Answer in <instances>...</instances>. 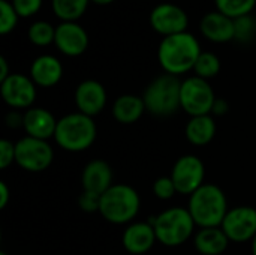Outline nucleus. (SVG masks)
<instances>
[{"instance_id":"obj_1","label":"nucleus","mask_w":256,"mask_h":255,"mask_svg":"<svg viewBox=\"0 0 256 255\" xmlns=\"http://www.w3.org/2000/svg\"><path fill=\"white\" fill-rule=\"evenodd\" d=\"M202 53L200 41L189 32L162 38L158 47V60L165 74L180 77L194 71Z\"/></svg>"},{"instance_id":"obj_2","label":"nucleus","mask_w":256,"mask_h":255,"mask_svg":"<svg viewBox=\"0 0 256 255\" xmlns=\"http://www.w3.org/2000/svg\"><path fill=\"white\" fill-rule=\"evenodd\" d=\"M188 210L198 227L210 228L220 227L230 209L225 192L218 185L204 183L190 195Z\"/></svg>"},{"instance_id":"obj_3","label":"nucleus","mask_w":256,"mask_h":255,"mask_svg":"<svg viewBox=\"0 0 256 255\" xmlns=\"http://www.w3.org/2000/svg\"><path fill=\"white\" fill-rule=\"evenodd\" d=\"M98 137V128L93 117L80 111L63 116L57 122L54 140L68 152H84L93 146Z\"/></svg>"},{"instance_id":"obj_4","label":"nucleus","mask_w":256,"mask_h":255,"mask_svg":"<svg viewBox=\"0 0 256 255\" xmlns=\"http://www.w3.org/2000/svg\"><path fill=\"white\" fill-rule=\"evenodd\" d=\"M141 200L136 192L129 185L118 183L112 185L108 191L100 195L99 213L104 219L111 224H129L140 212Z\"/></svg>"},{"instance_id":"obj_5","label":"nucleus","mask_w":256,"mask_h":255,"mask_svg":"<svg viewBox=\"0 0 256 255\" xmlns=\"http://www.w3.org/2000/svg\"><path fill=\"white\" fill-rule=\"evenodd\" d=\"M182 81L176 75L162 74L156 77L146 89L142 99L146 110L158 117H168L182 108L180 104Z\"/></svg>"},{"instance_id":"obj_6","label":"nucleus","mask_w":256,"mask_h":255,"mask_svg":"<svg viewBox=\"0 0 256 255\" xmlns=\"http://www.w3.org/2000/svg\"><path fill=\"white\" fill-rule=\"evenodd\" d=\"M156 239L159 243L168 248L180 246L186 243L195 230V221L188 209L171 207L164 210L153 219Z\"/></svg>"},{"instance_id":"obj_7","label":"nucleus","mask_w":256,"mask_h":255,"mask_svg":"<svg viewBox=\"0 0 256 255\" xmlns=\"http://www.w3.org/2000/svg\"><path fill=\"white\" fill-rule=\"evenodd\" d=\"M216 99L214 90L207 80L194 75L182 81L180 104L182 110L190 117L212 114Z\"/></svg>"},{"instance_id":"obj_8","label":"nucleus","mask_w":256,"mask_h":255,"mask_svg":"<svg viewBox=\"0 0 256 255\" xmlns=\"http://www.w3.org/2000/svg\"><path fill=\"white\" fill-rule=\"evenodd\" d=\"M54 150L46 140L26 135L15 143V164L28 173H40L52 164Z\"/></svg>"},{"instance_id":"obj_9","label":"nucleus","mask_w":256,"mask_h":255,"mask_svg":"<svg viewBox=\"0 0 256 255\" xmlns=\"http://www.w3.org/2000/svg\"><path fill=\"white\" fill-rule=\"evenodd\" d=\"M171 179L177 188V192L192 195L204 185L206 165L195 155H184L178 158L172 167Z\"/></svg>"},{"instance_id":"obj_10","label":"nucleus","mask_w":256,"mask_h":255,"mask_svg":"<svg viewBox=\"0 0 256 255\" xmlns=\"http://www.w3.org/2000/svg\"><path fill=\"white\" fill-rule=\"evenodd\" d=\"M152 29L164 38L188 32L189 17L186 11L174 3L156 5L148 17Z\"/></svg>"},{"instance_id":"obj_11","label":"nucleus","mask_w":256,"mask_h":255,"mask_svg":"<svg viewBox=\"0 0 256 255\" xmlns=\"http://www.w3.org/2000/svg\"><path fill=\"white\" fill-rule=\"evenodd\" d=\"M222 230L231 242L243 243L256 236V209L252 206H238L228 210Z\"/></svg>"},{"instance_id":"obj_12","label":"nucleus","mask_w":256,"mask_h":255,"mask_svg":"<svg viewBox=\"0 0 256 255\" xmlns=\"http://www.w3.org/2000/svg\"><path fill=\"white\" fill-rule=\"evenodd\" d=\"M36 87L33 80L22 74H10L0 83L2 98L14 110L32 108L36 101Z\"/></svg>"},{"instance_id":"obj_13","label":"nucleus","mask_w":256,"mask_h":255,"mask_svg":"<svg viewBox=\"0 0 256 255\" xmlns=\"http://www.w3.org/2000/svg\"><path fill=\"white\" fill-rule=\"evenodd\" d=\"M88 42V33L76 21H60V24L56 26L54 45L62 54L68 57H78L86 53Z\"/></svg>"},{"instance_id":"obj_14","label":"nucleus","mask_w":256,"mask_h":255,"mask_svg":"<svg viewBox=\"0 0 256 255\" xmlns=\"http://www.w3.org/2000/svg\"><path fill=\"white\" fill-rule=\"evenodd\" d=\"M106 90L96 80H84L76 86L75 104L80 113L86 116H98L106 105Z\"/></svg>"},{"instance_id":"obj_15","label":"nucleus","mask_w":256,"mask_h":255,"mask_svg":"<svg viewBox=\"0 0 256 255\" xmlns=\"http://www.w3.org/2000/svg\"><path fill=\"white\" fill-rule=\"evenodd\" d=\"M201 35L216 44H225L236 38L234 20L219 11L206 14L200 21Z\"/></svg>"},{"instance_id":"obj_16","label":"nucleus","mask_w":256,"mask_h":255,"mask_svg":"<svg viewBox=\"0 0 256 255\" xmlns=\"http://www.w3.org/2000/svg\"><path fill=\"white\" fill-rule=\"evenodd\" d=\"M56 117L51 111L42 107H32L24 113L22 117V128L28 137L39 138V140H50L54 138L56 128H57Z\"/></svg>"},{"instance_id":"obj_17","label":"nucleus","mask_w":256,"mask_h":255,"mask_svg":"<svg viewBox=\"0 0 256 255\" xmlns=\"http://www.w3.org/2000/svg\"><path fill=\"white\" fill-rule=\"evenodd\" d=\"M28 77L38 87H54L63 77V65L56 56L42 54L32 62Z\"/></svg>"},{"instance_id":"obj_18","label":"nucleus","mask_w":256,"mask_h":255,"mask_svg":"<svg viewBox=\"0 0 256 255\" xmlns=\"http://www.w3.org/2000/svg\"><path fill=\"white\" fill-rule=\"evenodd\" d=\"M156 233L152 222H134L123 233V246L129 254L141 255L148 252L154 242Z\"/></svg>"},{"instance_id":"obj_19","label":"nucleus","mask_w":256,"mask_h":255,"mask_svg":"<svg viewBox=\"0 0 256 255\" xmlns=\"http://www.w3.org/2000/svg\"><path fill=\"white\" fill-rule=\"evenodd\" d=\"M81 183H82L84 191L102 195L105 191H108L114 185L112 170L110 164L102 159L90 161L82 170Z\"/></svg>"},{"instance_id":"obj_20","label":"nucleus","mask_w":256,"mask_h":255,"mask_svg":"<svg viewBox=\"0 0 256 255\" xmlns=\"http://www.w3.org/2000/svg\"><path fill=\"white\" fill-rule=\"evenodd\" d=\"M230 242L231 240L222 227L201 228L194 237L195 248L201 255H222L226 251Z\"/></svg>"},{"instance_id":"obj_21","label":"nucleus","mask_w":256,"mask_h":255,"mask_svg":"<svg viewBox=\"0 0 256 255\" xmlns=\"http://www.w3.org/2000/svg\"><path fill=\"white\" fill-rule=\"evenodd\" d=\"M144 111H147L144 99L136 95H122L112 104V116L122 125H132L138 122Z\"/></svg>"},{"instance_id":"obj_22","label":"nucleus","mask_w":256,"mask_h":255,"mask_svg":"<svg viewBox=\"0 0 256 255\" xmlns=\"http://www.w3.org/2000/svg\"><path fill=\"white\" fill-rule=\"evenodd\" d=\"M186 138L194 146H207L216 135V122L212 114L190 117L184 128Z\"/></svg>"},{"instance_id":"obj_23","label":"nucleus","mask_w":256,"mask_h":255,"mask_svg":"<svg viewBox=\"0 0 256 255\" xmlns=\"http://www.w3.org/2000/svg\"><path fill=\"white\" fill-rule=\"evenodd\" d=\"M92 0H51V8L54 15L62 21H76L80 20Z\"/></svg>"},{"instance_id":"obj_24","label":"nucleus","mask_w":256,"mask_h":255,"mask_svg":"<svg viewBox=\"0 0 256 255\" xmlns=\"http://www.w3.org/2000/svg\"><path fill=\"white\" fill-rule=\"evenodd\" d=\"M27 36H28V41L34 47H48V45L54 44L56 27L51 23L44 21V20L33 21L27 30Z\"/></svg>"},{"instance_id":"obj_25","label":"nucleus","mask_w":256,"mask_h":255,"mask_svg":"<svg viewBox=\"0 0 256 255\" xmlns=\"http://www.w3.org/2000/svg\"><path fill=\"white\" fill-rule=\"evenodd\" d=\"M214 5L216 11L225 14L232 20H237L254 12L256 0H214Z\"/></svg>"},{"instance_id":"obj_26","label":"nucleus","mask_w":256,"mask_h":255,"mask_svg":"<svg viewBox=\"0 0 256 255\" xmlns=\"http://www.w3.org/2000/svg\"><path fill=\"white\" fill-rule=\"evenodd\" d=\"M194 72L196 77L204 78V80H210L213 77H216L220 72V60L219 57L212 53V51H202L195 63Z\"/></svg>"},{"instance_id":"obj_27","label":"nucleus","mask_w":256,"mask_h":255,"mask_svg":"<svg viewBox=\"0 0 256 255\" xmlns=\"http://www.w3.org/2000/svg\"><path fill=\"white\" fill-rule=\"evenodd\" d=\"M20 15L9 0H0V33L9 35L15 30Z\"/></svg>"},{"instance_id":"obj_28","label":"nucleus","mask_w":256,"mask_h":255,"mask_svg":"<svg viewBox=\"0 0 256 255\" xmlns=\"http://www.w3.org/2000/svg\"><path fill=\"white\" fill-rule=\"evenodd\" d=\"M234 27H236V38H234L236 41L248 44L255 38L256 20L252 15H246L234 20Z\"/></svg>"},{"instance_id":"obj_29","label":"nucleus","mask_w":256,"mask_h":255,"mask_svg":"<svg viewBox=\"0 0 256 255\" xmlns=\"http://www.w3.org/2000/svg\"><path fill=\"white\" fill-rule=\"evenodd\" d=\"M153 192L160 200H171L177 194V188L171 176H162L156 179V182L153 183Z\"/></svg>"},{"instance_id":"obj_30","label":"nucleus","mask_w":256,"mask_h":255,"mask_svg":"<svg viewBox=\"0 0 256 255\" xmlns=\"http://www.w3.org/2000/svg\"><path fill=\"white\" fill-rule=\"evenodd\" d=\"M10 3L20 18H30L40 11L44 0H10Z\"/></svg>"},{"instance_id":"obj_31","label":"nucleus","mask_w":256,"mask_h":255,"mask_svg":"<svg viewBox=\"0 0 256 255\" xmlns=\"http://www.w3.org/2000/svg\"><path fill=\"white\" fill-rule=\"evenodd\" d=\"M99 203H100V195L93 194V192H87V191H82V194L78 198L80 209L87 212V213L99 212Z\"/></svg>"},{"instance_id":"obj_32","label":"nucleus","mask_w":256,"mask_h":255,"mask_svg":"<svg viewBox=\"0 0 256 255\" xmlns=\"http://www.w3.org/2000/svg\"><path fill=\"white\" fill-rule=\"evenodd\" d=\"M15 162V144L9 140L0 141V168H8Z\"/></svg>"},{"instance_id":"obj_33","label":"nucleus","mask_w":256,"mask_h":255,"mask_svg":"<svg viewBox=\"0 0 256 255\" xmlns=\"http://www.w3.org/2000/svg\"><path fill=\"white\" fill-rule=\"evenodd\" d=\"M22 117L24 114H20L16 111H10L8 113L6 116V125L9 128H18V126H22Z\"/></svg>"},{"instance_id":"obj_34","label":"nucleus","mask_w":256,"mask_h":255,"mask_svg":"<svg viewBox=\"0 0 256 255\" xmlns=\"http://www.w3.org/2000/svg\"><path fill=\"white\" fill-rule=\"evenodd\" d=\"M228 110H230L228 102H226L225 99H222V98H218V99H216V102H214V105H213V111H212V114L224 116V114H226V113H228Z\"/></svg>"},{"instance_id":"obj_35","label":"nucleus","mask_w":256,"mask_h":255,"mask_svg":"<svg viewBox=\"0 0 256 255\" xmlns=\"http://www.w3.org/2000/svg\"><path fill=\"white\" fill-rule=\"evenodd\" d=\"M9 203V188L4 182H0V207L4 209Z\"/></svg>"},{"instance_id":"obj_36","label":"nucleus","mask_w":256,"mask_h":255,"mask_svg":"<svg viewBox=\"0 0 256 255\" xmlns=\"http://www.w3.org/2000/svg\"><path fill=\"white\" fill-rule=\"evenodd\" d=\"M9 75H10V72H9V65H8V62H6V59L2 56V57H0V83H2L3 80H6Z\"/></svg>"},{"instance_id":"obj_37","label":"nucleus","mask_w":256,"mask_h":255,"mask_svg":"<svg viewBox=\"0 0 256 255\" xmlns=\"http://www.w3.org/2000/svg\"><path fill=\"white\" fill-rule=\"evenodd\" d=\"M112 2H116V0H92V3L99 5V6H105V5H110Z\"/></svg>"},{"instance_id":"obj_38","label":"nucleus","mask_w":256,"mask_h":255,"mask_svg":"<svg viewBox=\"0 0 256 255\" xmlns=\"http://www.w3.org/2000/svg\"><path fill=\"white\" fill-rule=\"evenodd\" d=\"M252 255H256V236L252 240Z\"/></svg>"},{"instance_id":"obj_39","label":"nucleus","mask_w":256,"mask_h":255,"mask_svg":"<svg viewBox=\"0 0 256 255\" xmlns=\"http://www.w3.org/2000/svg\"><path fill=\"white\" fill-rule=\"evenodd\" d=\"M0 255H8L6 252H0Z\"/></svg>"}]
</instances>
